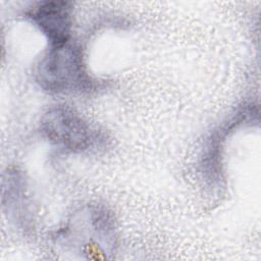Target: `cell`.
<instances>
[{
	"instance_id": "obj_1",
	"label": "cell",
	"mask_w": 261,
	"mask_h": 261,
	"mask_svg": "<svg viewBox=\"0 0 261 261\" xmlns=\"http://www.w3.org/2000/svg\"><path fill=\"white\" fill-rule=\"evenodd\" d=\"M37 81L43 89L54 93L84 89L89 79L80 50L69 44L50 48L38 65Z\"/></svg>"
},
{
	"instance_id": "obj_2",
	"label": "cell",
	"mask_w": 261,
	"mask_h": 261,
	"mask_svg": "<svg viewBox=\"0 0 261 261\" xmlns=\"http://www.w3.org/2000/svg\"><path fill=\"white\" fill-rule=\"evenodd\" d=\"M42 130L52 143L73 152L88 149L95 139L87 121L64 106L47 111L42 119Z\"/></svg>"
},
{
	"instance_id": "obj_3",
	"label": "cell",
	"mask_w": 261,
	"mask_h": 261,
	"mask_svg": "<svg viewBox=\"0 0 261 261\" xmlns=\"http://www.w3.org/2000/svg\"><path fill=\"white\" fill-rule=\"evenodd\" d=\"M28 17L47 37L50 48L68 44L71 30V6L69 2H38L29 10Z\"/></svg>"
}]
</instances>
